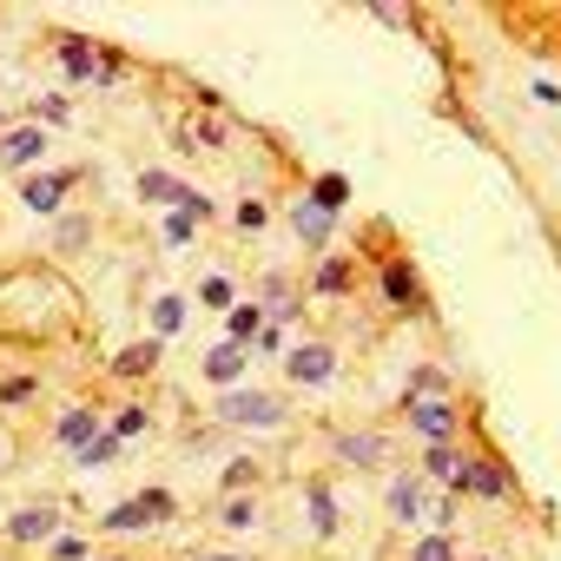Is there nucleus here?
Returning a JSON list of instances; mask_svg holds the SVG:
<instances>
[{
    "mask_svg": "<svg viewBox=\"0 0 561 561\" xmlns=\"http://www.w3.org/2000/svg\"><path fill=\"white\" fill-rule=\"evenodd\" d=\"M456 469H462V449H456V443H430V449H423V476H436V482H449Z\"/></svg>",
    "mask_w": 561,
    "mask_h": 561,
    "instance_id": "aec40b11",
    "label": "nucleus"
},
{
    "mask_svg": "<svg viewBox=\"0 0 561 561\" xmlns=\"http://www.w3.org/2000/svg\"><path fill=\"white\" fill-rule=\"evenodd\" d=\"M291 225H298V238H305V244H324V238H331V211H324L318 198H305V205L291 211Z\"/></svg>",
    "mask_w": 561,
    "mask_h": 561,
    "instance_id": "dca6fc26",
    "label": "nucleus"
},
{
    "mask_svg": "<svg viewBox=\"0 0 561 561\" xmlns=\"http://www.w3.org/2000/svg\"><path fill=\"white\" fill-rule=\"evenodd\" d=\"M410 561H462V554H456V541H449V535H416Z\"/></svg>",
    "mask_w": 561,
    "mask_h": 561,
    "instance_id": "b1692460",
    "label": "nucleus"
},
{
    "mask_svg": "<svg viewBox=\"0 0 561 561\" xmlns=\"http://www.w3.org/2000/svg\"><path fill=\"white\" fill-rule=\"evenodd\" d=\"M257 311H271L277 324H291V318H298V291L285 285V277H264V298H257Z\"/></svg>",
    "mask_w": 561,
    "mask_h": 561,
    "instance_id": "f8f14e48",
    "label": "nucleus"
},
{
    "mask_svg": "<svg viewBox=\"0 0 561 561\" xmlns=\"http://www.w3.org/2000/svg\"><path fill=\"white\" fill-rule=\"evenodd\" d=\"M139 502H146V515H152V522H172V508H179V502H172L165 489H146Z\"/></svg>",
    "mask_w": 561,
    "mask_h": 561,
    "instance_id": "473e14b6",
    "label": "nucleus"
},
{
    "mask_svg": "<svg viewBox=\"0 0 561 561\" xmlns=\"http://www.w3.org/2000/svg\"><path fill=\"white\" fill-rule=\"evenodd\" d=\"M489 561H495V554H489Z\"/></svg>",
    "mask_w": 561,
    "mask_h": 561,
    "instance_id": "ea45409f",
    "label": "nucleus"
},
{
    "mask_svg": "<svg viewBox=\"0 0 561 561\" xmlns=\"http://www.w3.org/2000/svg\"><path fill=\"white\" fill-rule=\"evenodd\" d=\"M146 522H152V515H146V502H139V495H133V502H119V508L106 515V528H113V535H133V528H146Z\"/></svg>",
    "mask_w": 561,
    "mask_h": 561,
    "instance_id": "5701e85b",
    "label": "nucleus"
},
{
    "mask_svg": "<svg viewBox=\"0 0 561 561\" xmlns=\"http://www.w3.org/2000/svg\"><path fill=\"white\" fill-rule=\"evenodd\" d=\"M257 476H264V469H257V462H251V456H238V462H231V469H225V489H231V495H238V489H251V482H257Z\"/></svg>",
    "mask_w": 561,
    "mask_h": 561,
    "instance_id": "c756f323",
    "label": "nucleus"
},
{
    "mask_svg": "<svg viewBox=\"0 0 561 561\" xmlns=\"http://www.w3.org/2000/svg\"><path fill=\"white\" fill-rule=\"evenodd\" d=\"M449 495L508 502V495H515V476H508V462H495V456H462V469L449 476Z\"/></svg>",
    "mask_w": 561,
    "mask_h": 561,
    "instance_id": "f257e3e1",
    "label": "nucleus"
},
{
    "mask_svg": "<svg viewBox=\"0 0 561 561\" xmlns=\"http://www.w3.org/2000/svg\"><path fill=\"white\" fill-rule=\"evenodd\" d=\"M244 357H251L244 344H218V351L205 357V377H211V383H238V377H244Z\"/></svg>",
    "mask_w": 561,
    "mask_h": 561,
    "instance_id": "9b49d317",
    "label": "nucleus"
},
{
    "mask_svg": "<svg viewBox=\"0 0 561 561\" xmlns=\"http://www.w3.org/2000/svg\"><path fill=\"white\" fill-rule=\"evenodd\" d=\"M211 561H231V554H211Z\"/></svg>",
    "mask_w": 561,
    "mask_h": 561,
    "instance_id": "4c0bfd02",
    "label": "nucleus"
},
{
    "mask_svg": "<svg viewBox=\"0 0 561 561\" xmlns=\"http://www.w3.org/2000/svg\"><path fill=\"white\" fill-rule=\"evenodd\" d=\"M218 423H238V430H277V423H285V397L231 390V397H218Z\"/></svg>",
    "mask_w": 561,
    "mask_h": 561,
    "instance_id": "f03ea898",
    "label": "nucleus"
},
{
    "mask_svg": "<svg viewBox=\"0 0 561 561\" xmlns=\"http://www.w3.org/2000/svg\"><path fill=\"white\" fill-rule=\"evenodd\" d=\"M390 508L423 528V482H416V476H397V482H390Z\"/></svg>",
    "mask_w": 561,
    "mask_h": 561,
    "instance_id": "a211bd4d",
    "label": "nucleus"
},
{
    "mask_svg": "<svg viewBox=\"0 0 561 561\" xmlns=\"http://www.w3.org/2000/svg\"><path fill=\"white\" fill-rule=\"evenodd\" d=\"M337 456H344L351 469H377V462L390 456V443H383L377 430H351V436H337Z\"/></svg>",
    "mask_w": 561,
    "mask_h": 561,
    "instance_id": "0eeeda50",
    "label": "nucleus"
},
{
    "mask_svg": "<svg viewBox=\"0 0 561 561\" xmlns=\"http://www.w3.org/2000/svg\"><path fill=\"white\" fill-rule=\"evenodd\" d=\"M54 528H60V508H54V502H34V508H21V515L8 522V541L27 548V541H47Z\"/></svg>",
    "mask_w": 561,
    "mask_h": 561,
    "instance_id": "423d86ee",
    "label": "nucleus"
},
{
    "mask_svg": "<svg viewBox=\"0 0 561 561\" xmlns=\"http://www.w3.org/2000/svg\"><path fill=\"white\" fill-rule=\"evenodd\" d=\"M430 397H449V377L436 364H416L410 370V403H430Z\"/></svg>",
    "mask_w": 561,
    "mask_h": 561,
    "instance_id": "6ab92c4d",
    "label": "nucleus"
},
{
    "mask_svg": "<svg viewBox=\"0 0 561 561\" xmlns=\"http://www.w3.org/2000/svg\"><path fill=\"white\" fill-rule=\"evenodd\" d=\"M264 331V311L257 305H231V344H244L251 351V337Z\"/></svg>",
    "mask_w": 561,
    "mask_h": 561,
    "instance_id": "412c9836",
    "label": "nucleus"
},
{
    "mask_svg": "<svg viewBox=\"0 0 561 561\" xmlns=\"http://www.w3.org/2000/svg\"><path fill=\"white\" fill-rule=\"evenodd\" d=\"M67 185H73V172H54V179H27V205H34V211H60Z\"/></svg>",
    "mask_w": 561,
    "mask_h": 561,
    "instance_id": "4468645a",
    "label": "nucleus"
},
{
    "mask_svg": "<svg viewBox=\"0 0 561 561\" xmlns=\"http://www.w3.org/2000/svg\"><path fill=\"white\" fill-rule=\"evenodd\" d=\"M159 351H165L159 337H152V344H133V351H119V357H113V377H119V383L152 377V370H159Z\"/></svg>",
    "mask_w": 561,
    "mask_h": 561,
    "instance_id": "6e6552de",
    "label": "nucleus"
},
{
    "mask_svg": "<svg viewBox=\"0 0 561 561\" xmlns=\"http://www.w3.org/2000/svg\"><path fill=\"white\" fill-rule=\"evenodd\" d=\"M403 416H410V430H416L423 443H449V436L462 430V410H456L449 397H430V403H403Z\"/></svg>",
    "mask_w": 561,
    "mask_h": 561,
    "instance_id": "7ed1b4c3",
    "label": "nucleus"
},
{
    "mask_svg": "<svg viewBox=\"0 0 561 561\" xmlns=\"http://www.w3.org/2000/svg\"><path fill=\"white\" fill-rule=\"evenodd\" d=\"M146 423H152V416H146V410H139V403H126V410H119V416H113V436H119V443H126V436H139V430H146Z\"/></svg>",
    "mask_w": 561,
    "mask_h": 561,
    "instance_id": "c85d7f7f",
    "label": "nucleus"
},
{
    "mask_svg": "<svg viewBox=\"0 0 561 561\" xmlns=\"http://www.w3.org/2000/svg\"><path fill=\"white\" fill-rule=\"evenodd\" d=\"M218 522H225V528H251V522H257V508H251L244 495H231V502L218 508Z\"/></svg>",
    "mask_w": 561,
    "mask_h": 561,
    "instance_id": "7c9ffc66",
    "label": "nucleus"
},
{
    "mask_svg": "<svg viewBox=\"0 0 561 561\" xmlns=\"http://www.w3.org/2000/svg\"><path fill=\"white\" fill-rule=\"evenodd\" d=\"M198 305H211V311H231V277H205V285H198Z\"/></svg>",
    "mask_w": 561,
    "mask_h": 561,
    "instance_id": "cd10ccee",
    "label": "nucleus"
},
{
    "mask_svg": "<svg viewBox=\"0 0 561 561\" xmlns=\"http://www.w3.org/2000/svg\"><path fill=\"white\" fill-rule=\"evenodd\" d=\"M41 152H47L41 126H27V133H8V139H0V165H34Z\"/></svg>",
    "mask_w": 561,
    "mask_h": 561,
    "instance_id": "1a4fd4ad",
    "label": "nucleus"
},
{
    "mask_svg": "<svg viewBox=\"0 0 561 561\" xmlns=\"http://www.w3.org/2000/svg\"><path fill=\"white\" fill-rule=\"evenodd\" d=\"M34 113H41V119H54V126H67V100H41Z\"/></svg>",
    "mask_w": 561,
    "mask_h": 561,
    "instance_id": "e433bc0d",
    "label": "nucleus"
},
{
    "mask_svg": "<svg viewBox=\"0 0 561 561\" xmlns=\"http://www.w3.org/2000/svg\"><path fill=\"white\" fill-rule=\"evenodd\" d=\"M34 397V377H14V383H0V403H27Z\"/></svg>",
    "mask_w": 561,
    "mask_h": 561,
    "instance_id": "f704fd0d",
    "label": "nucleus"
},
{
    "mask_svg": "<svg viewBox=\"0 0 561 561\" xmlns=\"http://www.w3.org/2000/svg\"><path fill=\"white\" fill-rule=\"evenodd\" d=\"M113 456H119V436H113V430H106V436H93V443H87V449H80V469H106V462H113Z\"/></svg>",
    "mask_w": 561,
    "mask_h": 561,
    "instance_id": "393cba45",
    "label": "nucleus"
},
{
    "mask_svg": "<svg viewBox=\"0 0 561 561\" xmlns=\"http://www.w3.org/2000/svg\"><path fill=\"white\" fill-rule=\"evenodd\" d=\"M311 285H318L324 298H344V291L357 285V271H351V257H324V264H318V277H311Z\"/></svg>",
    "mask_w": 561,
    "mask_h": 561,
    "instance_id": "ddd939ff",
    "label": "nucleus"
},
{
    "mask_svg": "<svg viewBox=\"0 0 561 561\" xmlns=\"http://www.w3.org/2000/svg\"><path fill=\"white\" fill-rule=\"evenodd\" d=\"M93 436H100V416H93V410H67V416H60V443H67L73 456H80Z\"/></svg>",
    "mask_w": 561,
    "mask_h": 561,
    "instance_id": "f3484780",
    "label": "nucleus"
},
{
    "mask_svg": "<svg viewBox=\"0 0 561 561\" xmlns=\"http://www.w3.org/2000/svg\"><path fill=\"white\" fill-rule=\"evenodd\" d=\"M54 238H60V251H80V244H87V218H60Z\"/></svg>",
    "mask_w": 561,
    "mask_h": 561,
    "instance_id": "2f4dec72",
    "label": "nucleus"
},
{
    "mask_svg": "<svg viewBox=\"0 0 561 561\" xmlns=\"http://www.w3.org/2000/svg\"><path fill=\"white\" fill-rule=\"evenodd\" d=\"M152 324H159V344L179 337V324H185V298H159V305H152Z\"/></svg>",
    "mask_w": 561,
    "mask_h": 561,
    "instance_id": "4be33fe9",
    "label": "nucleus"
},
{
    "mask_svg": "<svg viewBox=\"0 0 561 561\" xmlns=\"http://www.w3.org/2000/svg\"><path fill=\"white\" fill-rule=\"evenodd\" d=\"M311 198H318V205H324V211L337 218V205L351 198V179H337V172H331V179H318V192H311Z\"/></svg>",
    "mask_w": 561,
    "mask_h": 561,
    "instance_id": "bb28decb",
    "label": "nucleus"
},
{
    "mask_svg": "<svg viewBox=\"0 0 561 561\" xmlns=\"http://www.w3.org/2000/svg\"><path fill=\"white\" fill-rule=\"evenodd\" d=\"M106 561H126V554H106Z\"/></svg>",
    "mask_w": 561,
    "mask_h": 561,
    "instance_id": "58836bf2",
    "label": "nucleus"
},
{
    "mask_svg": "<svg viewBox=\"0 0 561 561\" xmlns=\"http://www.w3.org/2000/svg\"><path fill=\"white\" fill-rule=\"evenodd\" d=\"M285 370H291V383H318V390H324V383L337 377V351H331V344H298Z\"/></svg>",
    "mask_w": 561,
    "mask_h": 561,
    "instance_id": "20e7f679",
    "label": "nucleus"
},
{
    "mask_svg": "<svg viewBox=\"0 0 561 561\" xmlns=\"http://www.w3.org/2000/svg\"><path fill=\"white\" fill-rule=\"evenodd\" d=\"M311 528H318V535H337V502H331V489H311Z\"/></svg>",
    "mask_w": 561,
    "mask_h": 561,
    "instance_id": "a878e982",
    "label": "nucleus"
},
{
    "mask_svg": "<svg viewBox=\"0 0 561 561\" xmlns=\"http://www.w3.org/2000/svg\"><path fill=\"white\" fill-rule=\"evenodd\" d=\"M377 285H383V298H390L397 311H416V298H423V285H416V264H410V257H390Z\"/></svg>",
    "mask_w": 561,
    "mask_h": 561,
    "instance_id": "39448f33",
    "label": "nucleus"
},
{
    "mask_svg": "<svg viewBox=\"0 0 561 561\" xmlns=\"http://www.w3.org/2000/svg\"><path fill=\"white\" fill-rule=\"evenodd\" d=\"M264 218H271L264 198H244V205H238V225H244V231H264Z\"/></svg>",
    "mask_w": 561,
    "mask_h": 561,
    "instance_id": "72a5a7b5",
    "label": "nucleus"
},
{
    "mask_svg": "<svg viewBox=\"0 0 561 561\" xmlns=\"http://www.w3.org/2000/svg\"><path fill=\"white\" fill-rule=\"evenodd\" d=\"M139 198H152V205H185L192 192H185L172 172H139Z\"/></svg>",
    "mask_w": 561,
    "mask_h": 561,
    "instance_id": "2eb2a0df",
    "label": "nucleus"
},
{
    "mask_svg": "<svg viewBox=\"0 0 561 561\" xmlns=\"http://www.w3.org/2000/svg\"><path fill=\"white\" fill-rule=\"evenodd\" d=\"M165 238H172V244H185V238H192V218H185V211H172V218H165Z\"/></svg>",
    "mask_w": 561,
    "mask_h": 561,
    "instance_id": "c9c22d12",
    "label": "nucleus"
},
{
    "mask_svg": "<svg viewBox=\"0 0 561 561\" xmlns=\"http://www.w3.org/2000/svg\"><path fill=\"white\" fill-rule=\"evenodd\" d=\"M60 60H67V73H73V80H93L100 47H93V41H80V34H60Z\"/></svg>",
    "mask_w": 561,
    "mask_h": 561,
    "instance_id": "9d476101",
    "label": "nucleus"
}]
</instances>
